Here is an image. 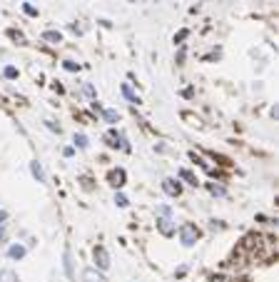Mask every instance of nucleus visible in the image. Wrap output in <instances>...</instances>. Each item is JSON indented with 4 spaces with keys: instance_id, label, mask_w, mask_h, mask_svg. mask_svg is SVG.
I'll list each match as a JSON object with an SVG mask.
<instances>
[{
    "instance_id": "obj_1",
    "label": "nucleus",
    "mask_w": 279,
    "mask_h": 282,
    "mask_svg": "<svg viewBox=\"0 0 279 282\" xmlns=\"http://www.w3.org/2000/svg\"><path fill=\"white\" fill-rule=\"evenodd\" d=\"M200 227L197 225H192V222H185L182 227H180V242L185 245V247H192L197 240H200Z\"/></svg>"
},
{
    "instance_id": "obj_2",
    "label": "nucleus",
    "mask_w": 279,
    "mask_h": 282,
    "mask_svg": "<svg viewBox=\"0 0 279 282\" xmlns=\"http://www.w3.org/2000/svg\"><path fill=\"white\" fill-rule=\"evenodd\" d=\"M160 220H157V227L162 235H172L175 232V225H172V212H169V207H160L157 210Z\"/></svg>"
},
{
    "instance_id": "obj_3",
    "label": "nucleus",
    "mask_w": 279,
    "mask_h": 282,
    "mask_svg": "<svg viewBox=\"0 0 279 282\" xmlns=\"http://www.w3.org/2000/svg\"><path fill=\"white\" fill-rule=\"evenodd\" d=\"M162 190L169 195V198H180V195H182V185H180L177 180H172V178H167V180L162 182Z\"/></svg>"
},
{
    "instance_id": "obj_4",
    "label": "nucleus",
    "mask_w": 279,
    "mask_h": 282,
    "mask_svg": "<svg viewBox=\"0 0 279 282\" xmlns=\"http://www.w3.org/2000/svg\"><path fill=\"white\" fill-rule=\"evenodd\" d=\"M95 262H97L100 270H107V267H110V255H107L105 247H95Z\"/></svg>"
},
{
    "instance_id": "obj_5",
    "label": "nucleus",
    "mask_w": 279,
    "mask_h": 282,
    "mask_svg": "<svg viewBox=\"0 0 279 282\" xmlns=\"http://www.w3.org/2000/svg\"><path fill=\"white\" fill-rule=\"evenodd\" d=\"M107 180H110L112 187H122L125 180H127V175H125V170H122V167H117V170H112L110 175H107Z\"/></svg>"
},
{
    "instance_id": "obj_6",
    "label": "nucleus",
    "mask_w": 279,
    "mask_h": 282,
    "mask_svg": "<svg viewBox=\"0 0 279 282\" xmlns=\"http://www.w3.org/2000/svg\"><path fill=\"white\" fill-rule=\"evenodd\" d=\"M105 140H107V145H110V147H125L127 150V145L122 142V135H117L115 130H110V133L105 135Z\"/></svg>"
},
{
    "instance_id": "obj_7",
    "label": "nucleus",
    "mask_w": 279,
    "mask_h": 282,
    "mask_svg": "<svg viewBox=\"0 0 279 282\" xmlns=\"http://www.w3.org/2000/svg\"><path fill=\"white\" fill-rule=\"evenodd\" d=\"M82 282H105V277L97 275L95 270H85V272H82Z\"/></svg>"
},
{
    "instance_id": "obj_8",
    "label": "nucleus",
    "mask_w": 279,
    "mask_h": 282,
    "mask_svg": "<svg viewBox=\"0 0 279 282\" xmlns=\"http://www.w3.org/2000/svg\"><path fill=\"white\" fill-rule=\"evenodd\" d=\"M30 172L37 178V182H45V172H42V167H40V162H30Z\"/></svg>"
},
{
    "instance_id": "obj_9",
    "label": "nucleus",
    "mask_w": 279,
    "mask_h": 282,
    "mask_svg": "<svg viewBox=\"0 0 279 282\" xmlns=\"http://www.w3.org/2000/svg\"><path fill=\"white\" fill-rule=\"evenodd\" d=\"M8 255H10L13 260H20V257H25V247H23V245H13V247L8 250Z\"/></svg>"
},
{
    "instance_id": "obj_10",
    "label": "nucleus",
    "mask_w": 279,
    "mask_h": 282,
    "mask_svg": "<svg viewBox=\"0 0 279 282\" xmlns=\"http://www.w3.org/2000/svg\"><path fill=\"white\" fill-rule=\"evenodd\" d=\"M42 40H48V42H60L62 35H60L57 30H45V33H42Z\"/></svg>"
},
{
    "instance_id": "obj_11",
    "label": "nucleus",
    "mask_w": 279,
    "mask_h": 282,
    "mask_svg": "<svg viewBox=\"0 0 279 282\" xmlns=\"http://www.w3.org/2000/svg\"><path fill=\"white\" fill-rule=\"evenodd\" d=\"M0 282H18V275L13 270H3L0 272Z\"/></svg>"
},
{
    "instance_id": "obj_12",
    "label": "nucleus",
    "mask_w": 279,
    "mask_h": 282,
    "mask_svg": "<svg viewBox=\"0 0 279 282\" xmlns=\"http://www.w3.org/2000/svg\"><path fill=\"white\" fill-rule=\"evenodd\" d=\"M122 95H125L127 100H130V102H135V105L140 102V98H137V95H135V93H132L130 88H127V85H122Z\"/></svg>"
},
{
    "instance_id": "obj_13",
    "label": "nucleus",
    "mask_w": 279,
    "mask_h": 282,
    "mask_svg": "<svg viewBox=\"0 0 279 282\" xmlns=\"http://www.w3.org/2000/svg\"><path fill=\"white\" fill-rule=\"evenodd\" d=\"M180 178H182V180H187L189 185H197V178H195V175H192V172H189V170H180Z\"/></svg>"
},
{
    "instance_id": "obj_14",
    "label": "nucleus",
    "mask_w": 279,
    "mask_h": 282,
    "mask_svg": "<svg viewBox=\"0 0 279 282\" xmlns=\"http://www.w3.org/2000/svg\"><path fill=\"white\" fill-rule=\"evenodd\" d=\"M102 115H105L107 122H120V115H117L115 110H102Z\"/></svg>"
},
{
    "instance_id": "obj_15",
    "label": "nucleus",
    "mask_w": 279,
    "mask_h": 282,
    "mask_svg": "<svg viewBox=\"0 0 279 282\" xmlns=\"http://www.w3.org/2000/svg\"><path fill=\"white\" fill-rule=\"evenodd\" d=\"M115 202H117V207H127V205H130V202H127V198H125V195H115Z\"/></svg>"
},
{
    "instance_id": "obj_16",
    "label": "nucleus",
    "mask_w": 279,
    "mask_h": 282,
    "mask_svg": "<svg viewBox=\"0 0 279 282\" xmlns=\"http://www.w3.org/2000/svg\"><path fill=\"white\" fill-rule=\"evenodd\" d=\"M5 78H8V80H15V78H18V70L13 68V65H8V68H5Z\"/></svg>"
},
{
    "instance_id": "obj_17",
    "label": "nucleus",
    "mask_w": 279,
    "mask_h": 282,
    "mask_svg": "<svg viewBox=\"0 0 279 282\" xmlns=\"http://www.w3.org/2000/svg\"><path fill=\"white\" fill-rule=\"evenodd\" d=\"M75 145L77 147H88V138H85V135H75Z\"/></svg>"
},
{
    "instance_id": "obj_18",
    "label": "nucleus",
    "mask_w": 279,
    "mask_h": 282,
    "mask_svg": "<svg viewBox=\"0 0 279 282\" xmlns=\"http://www.w3.org/2000/svg\"><path fill=\"white\" fill-rule=\"evenodd\" d=\"M65 272L73 275V265H70V252H65Z\"/></svg>"
},
{
    "instance_id": "obj_19",
    "label": "nucleus",
    "mask_w": 279,
    "mask_h": 282,
    "mask_svg": "<svg viewBox=\"0 0 279 282\" xmlns=\"http://www.w3.org/2000/svg\"><path fill=\"white\" fill-rule=\"evenodd\" d=\"M65 70H80V65H75L73 60H65Z\"/></svg>"
},
{
    "instance_id": "obj_20",
    "label": "nucleus",
    "mask_w": 279,
    "mask_h": 282,
    "mask_svg": "<svg viewBox=\"0 0 279 282\" xmlns=\"http://www.w3.org/2000/svg\"><path fill=\"white\" fill-rule=\"evenodd\" d=\"M5 220H8V212H5V210H0V227L5 225Z\"/></svg>"
},
{
    "instance_id": "obj_21",
    "label": "nucleus",
    "mask_w": 279,
    "mask_h": 282,
    "mask_svg": "<svg viewBox=\"0 0 279 282\" xmlns=\"http://www.w3.org/2000/svg\"><path fill=\"white\" fill-rule=\"evenodd\" d=\"M209 190H212V192H214V195H224V190H222V187H217V185H212V187H209Z\"/></svg>"
},
{
    "instance_id": "obj_22",
    "label": "nucleus",
    "mask_w": 279,
    "mask_h": 282,
    "mask_svg": "<svg viewBox=\"0 0 279 282\" xmlns=\"http://www.w3.org/2000/svg\"><path fill=\"white\" fill-rule=\"evenodd\" d=\"M73 153H75L73 147H65V150H62V155H65V158H73Z\"/></svg>"
},
{
    "instance_id": "obj_23",
    "label": "nucleus",
    "mask_w": 279,
    "mask_h": 282,
    "mask_svg": "<svg viewBox=\"0 0 279 282\" xmlns=\"http://www.w3.org/2000/svg\"><path fill=\"white\" fill-rule=\"evenodd\" d=\"M25 13H28V15H37V10H35L33 5H25Z\"/></svg>"
},
{
    "instance_id": "obj_24",
    "label": "nucleus",
    "mask_w": 279,
    "mask_h": 282,
    "mask_svg": "<svg viewBox=\"0 0 279 282\" xmlns=\"http://www.w3.org/2000/svg\"><path fill=\"white\" fill-rule=\"evenodd\" d=\"M185 38H187V30H182V33H180V35L175 38V42H180V40H185Z\"/></svg>"
},
{
    "instance_id": "obj_25",
    "label": "nucleus",
    "mask_w": 279,
    "mask_h": 282,
    "mask_svg": "<svg viewBox=\"0 0 279 282\" xmlns=\"http://www.w3.org/2000/svg\"><path fill=\"white\" fill-rule=\"evenodd\" d=\"M212 282H229V280H224V277H212Z\"/></svg>"
}]
</instances>
